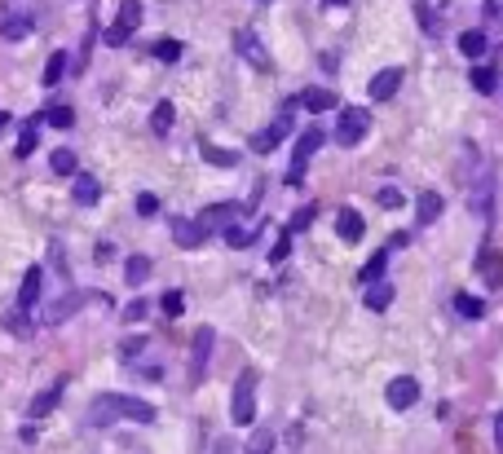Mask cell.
Returning a JSON list of instances; mask_svg holds the SVG:
<instances>
[{
    "label": "cell",
    "mask_w": 503,
    "mask_h": 454,
    "mask_svg": "<svg viewBox=\"0 0 503 454\" xmlns=\"http://www.w3.org/2000/svg\"><path fill=\"white\" fill-rule=\"evenodd\" d=\"M58 397H62V384H54V389H44L36 401H31V419H44V415H54V410H58Z\"/></svg>",
    "instance_id": "7402d4cb"
},
{
    "label": "cell",
    "mask_w": 503,
    "mask_h": 454,
    "mask_svg": "<svg viewBox=\"0 0 503 454\" xmlns=\"http://www.w3.org/2000/svg\"><path fill=\"white\" fill-rule=\"evenodd\" d=\"M49 168H54L58 177H71L75 172V155L71 150H54V155H49Z\"/></svg>",
    "instance_id": "4dcf8cb0"
},
{
    "label": "cell",
    "mask_w": 503,
    "mask_h": 454,
    "mask_svg": "<svg viewBox=\"0 0 503 454\" xmlns=\"http://www.w3.org/2000/svg\"><path fill=\"white\" fill-rule=\"evenodd\" d=\"M142 317H146V300H132L124 309V322H142Z\"/></svg>",
    "instance_id": "7bdbcfd3"
},
{
    "label": "cell",
    "mask_w": 503,
    "mask_h": 454,
    "mask_svg": "<svg viewBox=\"0 0 503 454\" xmlns=\"http://www.w3.org/2000/svg\"><path fill=\"white\" fill-rule=\"evenodd\" d=\"M362 229H366V225H362V216H358L354 208H344L340 216H335V234H340L344 243H358V239H362Z\"/></svg>",
    "instance_id": "ac0fdd59"
},
{
    "label": "cell",
    "mask_w": 503,
    "mask_h": 454,
    "mask_svg": "<svg viewBox=\"0 0 503 454\" xmlns=\"http://www.w3.org/2000/svg\"><path fill=\"white\" fill-rule=\"evenodd\" d=\"M287 132H292V106L282 111V115H278V120H274L270 128H265V132H256V141H252V150H256V155H270V150H274L282 137H287Z\"/></svg>",
    "instance_id": "52a82bcc"
},
{
    "label": "cell",
    "mask_w": 503,
    "mask_h": 454,
    "mask_svg": "<svg viewBox=\"0 0 503 454\" xmlns=\"http://www.w3.org/2000/svg\"><path fill=\"white\" fill-rule=\"evenodd\" d=\"M309 221H313V208H300V212L292 216V229H305Z\"/></svg>",
    "instance_id": "f6af8a7d"
},
{
    "label": "cell",
    "mask_w": 503,
    "mask_h": 454,
    "mask_svg": "<svg viewBox=\"0 0 503 454\" xmlns=\"http://www.w3.org/2000/svg\"><path fill=\"white\" fill-rule=\"evenodd\" d=\"M468 80H473V89L477 93H495V66H473V75H468Z\"/></svg>",
    "instance_id": "f1b7e54d"
},
{
    "label": "cell",
    "mask_w": 503,
    "mask_h": 454,
    "mask_svg": "<svg viewBox=\"0 0 503 454\" xmlns=\"http://www.w3.org/2000/svg\"><path fill=\"white\" fill-rule=\"evenodd\" d=\"M31 305H40V269H27L18 287V309H31Z\"/></svg>",
    "instance_id": "d6986e66"
},
{
    "label": "cell",
    "mask_w": 503,
    "mask_h": 454,
    "mask_svg": "<svg viewBox=\"0 0 503 454\" xmlns=\"http://www.w3.org/2000/svg\"><path fill=\"white\" fill-rule=\"evenodd\" d=\"M384 397H389V406H393V410H411L415 401H419V384H415L411 375H397L389 389H384Z\"/></svg>",
    "instance_id": "ba28073f"
},
{
    "label": "cell",
    "mask_w": 503,
    "mask_h": 454,
    "mask_svg": "<svg viewBox=\"0 0 503 454\" xmlns=\"http://www.w3.org/2000/svg\"><path fill=\"white\" fill-rule=\"evenodd\" d=\"M36 137H40V120L31 115V120L23 124V137H18V150H13V155H18V159H27L31 150H36Z\"/></svg>",
    "instance_id": "cb8c5ba5"
},
{
    "label": "cell",
    "mask_w": 503,
    "mask_h": 454,
    "mask_svg": "<svg viewBox=\"0 0 503 454\" xmlns=\"http://www.w3.org/2000/svg\"><path fill=\"white\" fill-rule=\"evenodd\" d=\"M287 251H292V234H278V243H274V251H270V260L282 265V260H287Z\"/></svg>",
    "instance_id": "f35d334b"
},
{
    "label": "cell",
    "mask_w": 503,
    "mask_h": 454,
    "mask_svg": "<svg viewBox=\"0 0 503 454\" xmlns=\"http://www.w3.org/2000/svg\"><path fill=\"white\" fill-rule=\"evenodd\" d=\"M495 446H499V450H503V415H499V419H495Z\"/></svg>",
    "instance_id": "7dc6e473"
},
{
    "label": "cell",
    "mask_w": 503,
    "mask_h": 454,
    "mask_svg": "<svg viewBox=\"0 0 503 454\" xmlns=\"http://www.w3.org/2000/svg\"><path fill=\"white\" fill-rule=\"evenodd\" d=\"M142 348H146V340H142V335H137V340H132V335H128V340L120 344V358H124V362H132V358H137Z\"/></svg>",
    "instance_id": "ab89813d"
},
{
    "label": "cell",
    "mask_w": 503,
    "mask_h": 454,
    "mask_svg": "<svg viewBox=\"0 0 503 454\" xmlns=\"http://www.w3.org/2000/svg\"><path fill=\"white\" fill-rule=\"evenodd\" d=\"M327 5H349V0H327Z\"/></svg>",
    "instance_id": "681fc988"
},
{
    "label": "cell",
    "mask_w": 503,
    "mask_h": 454,
    "mask_svg": "<svg viewBox=\"0 0 503 454\" xmlns=\"http://www.w3.org/2000/svg\"><path fill=\"white\" fill-rule=\"evenodd\" d=\"M455 313H459V317H481L485 305H481L477 296H455Z\"/></svg>",
    "instance_id": "1f68e13d"
},
{
    "label": "cell",
    "mask_w": 503,
    "mask_h": 454,
    "mask_svg": "<svg viewBox=\"0 0 503 454\" xmlns=\"http://www.w3.org/2000/svg\"><path fill=\"white\" fill-rule=\"evenodd\" d=\"M446 5H450V0H415V9H419V27H424L428 36L442 27V9H446Z\"/></svg>",
    "instance_id": "5bb4252c"
},
{
    "label": "cell",
    "mask_w": 503,
    "mask_h": 454,
    "mask_svg": "<svg viewBox=\"0 0 503 454\" xmlns=\"http://www.w3.org/2000/svg\"><path fill=\"white\" fill-rule=\"evenodd\" d=\"M9 128V111H0V132H5Z\"/></svg>",
    "instance_id": "c3c4849f"
},
{
    "label": "cell",
    "mask_w": 503,
    "mask_h": 454,
    "mask_svg": "<svg viewBox=\"0 0 503 454\" xmlns=\"http://www.w3.org/2000/svg\"><path fill=\"white\" fill-rule=\"evenodd\" d=\"M124 278L132 282V287H137V282H146V278H150V260H146V256H128V265H124Z\"/></svg>",
    "instance_id": "83f0119b"
},
{
    "label": "cell",
    "mask_w": 503,
    "mask_h": 454,
    "mask_svg": "<svg viewBox=\"0 0 503 454\" xmlns=\"http://www.w3.org/2000/svg\"><path fill=\"white\" fill-rule=\"evenodd\" d=\"M115 419H132V424H150L155 419V406L142 397H124V393H102L93 401V410H89V424H115Z\"/></svg>",
    "instance_id": "6da1fadb"
},
{
    "label": "cell",
    "mask_w": 503,
    "mask_h": 454,
    "mask_svg": "<svg viewBox=\"0 0 503 454\" xmlns=\"http://www.w3.org/2000/svg\"><path fill=\"white\" fill-rule=\"evenodd\" d=\"M384 269H389V251H375V256L362 265V287H366V282H375V278H384Z\"/></svg>",
    "instance_id": "4316f807"
},
{
    "label": "cell",
    "mask_w": 503,
    "mask_h": 454,
    "mask_svg": "<svg viewBox=\"0 0 503 454\" xmlns=\"http://www.w3.org/2000/svg\"><path fill=\"white\" fill-rule=\"evenodd\" d=\"M270 446H274V436L270 432H256V436H252V446H247V454H270Z\"/></svg>",
    "instance_id": "60d3db41"
},
{
    "label": "cell",
    "mask_w": 503,
    "mask_h": 454,
    "mask_svg": "<svg viewBox=\"0 0 503 454\" xmlns=\"http://www.w3.org/2000/svg\"><path fill=\"white\" fill-rule=\"evenodd\" d=\"M323 141H327V132L318 128V124L300 132V141H296V155H292V168H287V186H300V177H305V163L313 159V150L323 146Z\"/></svg>",
    "instance_id": "277c9868"
},
{
    "label": "cell",
    "mask_w": 503,
    "mask_h": 454,
    "mask_svg": "<svg viewBox=\"0 0 503 454\" xmlns=\"http://www.w3.org/2000/svg\"><path fill=\"white\" fill-rule=\"evenodd\" d=\"M9 331H13V335H31V331H36V327H31V317H27V309L9 313Z\"/></svg>",
    "instance_id": "8d00e7d4"
},
{
    "label": "cell",
    "mask_w": 503,
    "mask_h": 454,
    "mask_svg": "<svg viewBox=\"0 0 503 454\" xmlns=\"http://www.w3.org/2000/svg\"><path fill=\"white\" fill-rule=\"evenodd\" d=\"M296 102L305 106V111H313V115H323V111H335V93L331 89H305Z\"/></svg>",
    "instance_id": "9a60e30c"
},
{
    "label": "cell",
    "mask_w": 503,
    "mask_h": 454,
    "mask_svg": "<svg viewBox=\"0 0 503 454\" xmlns=\"http://www.w3.org/2000/svg\"><path fill=\"white\" fill-rule=\"evenodd\" d=\"M366 128H371V115H366L362 106H344L340 120H335V141H340V146H358L366 137Z\"/></svg>",
    "instance_id": "5b68a950"
},
{
    "label": "cell",
    "mask_w": 503,
    "mask_h": 454,
    "mask_svg": "<svg viewBox=\"0 0 503 454\" xmlns=\"http://www.w3.org/2000/svg\"><path fill=\"white\" fill-rule=\"evenodd\" d=\"M234 216H243V203H212V208H204V212H199V221H204V225L212 229V225H225V221H234Z\"/></svg>",
    "instance_id": "2e32d148"
},
{
    "label": "cell",
    "mask_w": 503,
    "mask_h": 454,
    "mask_svg": "<svg viewBox=\"0 0 503 454\" xmlns=\"http://www.w3.org/2000/svg\"><path fill=\"white\" fill-rule=\"evenodd\" d=\"M477 269H481V278L490 282V287H499V282H503V256H495V251H485V256L477 260Z\"/></svg>",
    "instance_id": "603a6c76"
},
{
    "label": "cell",
    "mask_w": 503,
    "mask_h": 454,
    "mask_svg": "<svg viewBox=\"0 0 503 454\" xmlns=\"http://www.w3.org/2000/svg\"><path fill=\"white\" fill-rule=\"evenodd\" d=\"M261 5H265V0H261Z\"/></svg>",
    "instance_id": "f907efd6"
},
{
    "label": "cell",
    "mask_w": 503,
    "mask_h": 454,
    "mask_svg": "<svg viewBox=\"0 0 503 454\" xmlns=\"http://www.w3.org/2000/svg\"><path fill=\"white\" fill-rule=\"evenodd\" d=\"M485 18L495 27H503V0H485Z\"/></svg>",
    "instance_id": "ee69618b"
},
{
    "label": "cell",
    "mask_w": 503,
    "mask_h": 454,
    "mask_svg": "<svg viewBox=\"0 0 503 454\" xmlns=\"http://www.w3.org/2000/svg\"><path fill=\"white\" fill-rule=\"evenodd\" d=\"M208 358H212V327H199V331H194V340H190V384L204 379Z\"/></svg>",
    "instance_id": "8992f818"
},
{
    "label": "cell",
    "mask_w": 503,
    "mask_h": 454,
    "mask_svg": "<svg viewBox=\"0 0 503 454\" xmlns=\"http://www.w3.org/2000/svg\"><path fill=\"white\" fill-rule=\"evenodd\" d=\"M181 309H186V296H181V291H168V296H163V313H168V317H177Z\"/></svg>",
    "instance_id": "74e56055"
},
{
    "label": "cell",
    "mask_w": 503,
    "mask_h": 454,
    "mask_svg": "<svg viewBox=\"0 0 503 454\" xmlns=\"http://www.w3.org/2000/svg\"><path fill=\"white\" fill-rule=\"evenodd\" d=\"M204 239H208V225L199 221V216H194V221H173V243H177V247L194 251V247L204 243Z\"/></svg>",
    "instance_id": "30bf717a"
},
{
    "label": "cell",
    "mask_w": 503,
    "mask_h": 454,
    "mask_svg": "<svg viewBox=\"0 0 503 454\" xmlns=\"http://www.w3.org/2000/svg\"><path fill=\"white\" fill-rule=\"evenodd\" d=\"M137 212H142V216H155V212H159V198H155V194H137Z\"/></svg>",
    "instance_id": "b9f144b4"
},
{
    "label": "cell",
    "mask_w": 503,
    "mask_h": 454,
    "mask_svg": "<svg viewBox=\"0 0 503 454\" xmlns=\"http://www.w3.org/2000/svg\"><path fill=\"white\" fill-rule=\"evenodd\" d=\"M230 419L239 428H247L256 419V371H243L239 384H234V401H230Z\"/></svg>",
    "instance_id": "7a4b0ae2"
},
{
    "label": "cell",
    "mask_w": 503,
    "mask_h": 454,
    "mask_svg": "<svg viewBox=\"0 0 503 454\" xmlns=\"http://www.w3.org/2000/svg\"><path fill=\"white\" fill-rule=\"evenodd\" d=\"M0 36H5V40H23V36H31V18H23V13H13V18H5V23H0Z\"/></svg>",
    "instance_id": "484cf974"
},
{
    "label": "cell",
    "mask_w": 503,
    "mask_h": 454,
    "mask_svg": "<svg viewBox=\"0 0 503 454\" xmlns=\"http://www.w3.org/2000/svg\"><path fill=\"white\" fill-rule=\"evenodd\" d=\"M71 194H75V203H80V208H93L97 198H102V186H97L93 177H84V172H80V177H75V186H71Z\"/></svg>",
    "instance_id": "ffe728a7"
},
{
    "label": "cell",
    "mask_w": 503,
    "mask_h": 454,
    "mask_svg": "<svg viewBox=\"0 0 503 454\" xmlns=\"http://www.w3.org/2000/svg\"><path fill=\"white\" fill-rule=\"evenodd\" d=\"M397 89H402V66H384V71L371 80V102H389Z\"/></svg>",
    "instance_id": "7c38bea8"
},
{
    "label": "cell",
    "mask_w": 503,
    "mask_h": 454,
    "mask_svg": "<svg viewBox=\"0 0 503 454\" xmlns=\"http://www.w3.org/2000/svg\"><path fill=\"white\" fill-rule=\"evenodd\" d=\"M234 49H239V58H247L256 71H270V53L261 49V40H256V31H239L234 36Z\"/></svg>",
    "instance_id": "9c48e42d"
},
{
    "label": "cell",
    "mask_w": 503,
    "mask_h": 454,
    "mask_svg": "<svg viewBox=\"0 0 503 454\" xmlns=\"http://www.w3.org/2000/svg\"><path fill=\"white\" fill-rule=\"evenodd\" d=\"M155 58H159V62H177V58H181V44H177V40H159V44H155Z\"/></svg>",
    "instance_id": "d590c367"
},
{
    "label": "cell",
    "mask_w": 503,
    "mask_h": 454,
    "mask_svg": "<svg viewBox=\"0 0 503 454\" xmlns=\"http://www.w3.org/2000/svg\"><path fill=\"white\" fill-rule=\"evenodd\" d=\"M366 309H375V313H384L393 305V282H384V278H375V282H366Z\"/></svg>",
    "instance_id": "4fadbf2b"
},
{
    "label": "cell",
    "mask_w": 503,
    "mask_h": 454,
    "mask_svg": "<svg viewBox=\"0 0 503 454\" xmlns=\"http://www.w3.org/2000/svg\"><path fill=\"white\" fill-rule=\"evenodd\" d=\"M137 27H142V5H137V0H124V5H120V18L102 31V44L120 49V44L132 40V31H137Z\"/></svg>",
    "instance_id": "3957f363"
},
{
    "label": "cell",
    "mask_w": 503,
    "mask_h": 454,
    "mask_svg": "<svg viewBox=\"0 0 503 454\" xmlns=\"http://www.w3.org/2000/svg\"><path fill=\"white\" fill-rule=\"evenodd\" d=\"M80 305H84V291H71V296H58L54 305L44 309V327H58V322H66L71 313H80Z\"/></svg>",
    "instance_id": "8fae6325"
},
{
    "label": "cell",
    "mask_w": 503,
    "mask_h": 454,
    "mask_svg": "<svg viewBox=\"0 0 503 454\" xmlns=\"http://www.w3.org/2000/svg\"><path fill=\"white\" fill-rule=\"evenodd\" d=\"M62 75H66V53H54L44 62V84L54 89V84H62Z\"/></svg>",
    "instance_id": "f546056e"
},
{
    "label": "cell",
    "mask_w": 503,
    "mask_h": 454,
    "mask_svg": "<svg viewBox=\"0 0 503 454\" xmlns=\"http://www.w3.org/2000/svg\"><path fill=\"white\" fill-rule=\"evenodd\" d=\"M252 239H256V229H243V225H234V229H225V243H230V247H247Z\"/></svg>",
    "instance_id": "e575fe53"
},
{
    "label": "cell",
    "mask_w": 503,
    "mask_h": 454,
    "mask_svg": "<svg viewBox=\"0 0 503 454\" xmlns=\"http://www.w3.org/2000/svg\"><path fill=\"white\" fill-rule=\"evenodd\" d=\"M173 120H177V106H173V102H159V106H155V115H150V128H155L159 137H168Z\"/></svg>",
    "instance_id": "d4e9b609"
},
{
    "label": "cell",
    "mask_w": 503,
    "mask_h": 454,
    "mask_svg": "<svg viewBox=\"0 0 503 454\" xmlns=\"http://www.w3.org/2000/svg\"><path fill=\"white\" fill-rule=\"evenodd\" d=\"M44 124H54V128H71V124H75V115H71V106H54V111H44Z\"/></svg>",
    "instance_id": "836d02e7"
},
{
    "label": "cell",
    "mask_w": 503,
    "mask_h": 454,
    "mask_svg": "<svg viewBox=\"0 0 503 454\" xmlns=\"http://www.w3.org/2000/svg\"><path fill=\"white\" fill-rule=\"evenodd\" d=\"M375 198H380V208H397V203H402V194H397V190H380Z\"/></svg>",
    "instance_id": "bcb514c9"
},
{
    "label": "cell",
    "mask_w": 503,
    "mask_h": 454,
    "mask_svg": "<svg viewBox=\"0 0 503 454\" xmlns=\"http://www.w3.org/2000/svg\"><path fill=\"white\" fill-rule=\"evenodd\" d=\"M442 194L437 190H424V194H419V203H415V216H419V225H433V221H437V216H442Z\"/></svg>",
    "instance_id": "e0dca14e"
},
{
    "label": "cell",
    "mask_w": 503,
    "mask_h": 454,
    "mask_svg": "<svg viewBox=\"0 0 503 454\" xmlns=\"http://www.w3.org/2000/svg\"><path fill=\"white\" fill-rule=\"evenodd\" d=\"M204 159L216 163V168H234V163H239V155H230V150H221V146H204Z\"/></svg>",
    "instance_id": "d6a6232c"
},
{
    "label": "cell",
    "mask_w": 503,
    "mask_h": 454,
    "mask_svg": "<svg viewBox=\"0 0 503 454\" xmlns=\"http://www.w3.org/2000/svg\"><path fill=\"white\" fill-rule=\"evenodd\" d=\"M485 49H490V40H485V31H464V36H459V53L464 58H485Z\"/></svg>",
    "instance_id": "44dd1931"
}]
</instances>
